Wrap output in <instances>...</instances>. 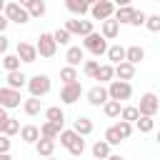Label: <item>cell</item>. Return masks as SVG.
Wrapping results in <instances>:
<instances>
[{
  "label": "cell",
  "instance_id": "14",
  "mask_svg": "<svg viewBox=\"0 0 160 160\" xmlns=\"http://www.w3.org/2000/svg\"><path fill=\"white\" fill-rule=\"evenodd\" d=\"M65 60H68V65L78 68V65H80V62L85 60V48H78V45L68 48V52H65Z\"/></svg>",
  "mask_w": 160,
  "mask_h": 160
},
{
  "label": "cell",
  "instance_id": "4",
  "mask_svg": "<svg viewBox=\"0 0 160 160\" xmlns=\"http://www.w3.org/2000/svg\"><path fill=\"white\" fill-rule=\"evenodd\" d=\"M108 92H110V100H130V95H132V85L128 82V80H112L110 85H108Z\"/></svg>",
  "mask_w": 160,
  "mask_h": 160
},
{
  "label": "cell",
  "instance_id": "18",
  "mask_svg": "<svg viewBox=\"0 0 160 160\" xmlns=\"http://www.w3.org/2000/svg\"><path fill=\"white\" fill-rule=\"evenodd\" d=\"M65 8L72 15H78V18H82L85 12H90V2L88 0H65Z\"/></svg>",
  "mask_w": 160,
  "mask_h": 160
},
{
  "label": "cell",
  "instance_id": "6",
  "mask_svg": "<svg viewBox=\"0 0 160 160\" xmlns=\"http://www.w3.org/2000/svg\"><path fill=\"white\" fill-rule=\"evenodd\" d=\"M90 15L95 20H110V18H115V2L112 0H98L90 8Z\"/></svg>",
  "mask_w": 160,
  "mask_h": 160
},
{
  "label": "cell",
  "instance_id": "7",
  "mask_svg": "<svg viewBox=\"0 0 160 160\" xmlns=\"http://www.w3.org/2000/svg\"><path fill=\"white\" fill-rule=\"evenodd\" d=\"M140 115H148V118H155V112L160 110V98L155 95V92H145L142 98H140Z\"/></svg>",
  "mask_w": 160,
  "mask_h": 160
},
{
  "label": "cell",
  "instance_id": "24",
  "mask_svg": "<svg viewBox=\"0 0 160 160\" xmlns=\"http://www.w3.org/2000/svg\"><path fill=\"white\" fill-rule=\"evenodd\" d=\"M112 78H115V65H112V62L100 65V70H98L95 80H100V85H102V82H112Z\"/></svg>",
  "mask_w": 160,
  "mask_h": 160
},
{
  "label": "cell",
  "instance_id": "54",
  "mask_svg": "<svg viewBox=\"0 0 160 160\" xmlns=\"http://www.w3.org/2000/svg\"><path fill=\"white\" fill-rule=\"evenodd\" d=\"M92 160H95V158H92Z\"/></svg>",
  "mask_w": 160,
  "mask_h": 160
},
{
  "label": "cell",
  "instance_id": "27",
  "mask_svg": "<svg viewBox=\"0 0 160 160\" xmlns=\"http://www.w3.org/2000/svg\"><path fill=\"white\" fill-rule=\"evenodd\" d=\"M122 108H125V105H120V100H108V102L102 105V112H105L108 118H120V115H122Z\"/></svg>",
  "mask_w": 160,
  "mask_h": 160
},
{
  "label": "cell",
  "instance_id": "49",
  "mask_svg": "<svg viewBox=\"0 0 160 160\" xmlns=\"http://www.w3.org/2000/svg\"><path fill=\"white\" fill-rule=\"evenodd\" d=\"M0 160H12V158H10V152H0Z\"/></svg>",
  "mask_w": 160,
  "mask_h": 160
},
{
  "label": "cell",
  "instance_id": "23",
  "mask_svg": "<svg viewBox=\"0 0 160 160\" xmlns=\"http://www.w3.org/2000/svg\"><path fill=\"white\" fill-rule=\"evenodd\" d=\"M132 18H135V8H130V5H125V8H118V10H115V20H118L120 25H130V22H132Z\"/></svg>",
  "mask_w": 160,
  "mask_h": 160
},
{
  "label": "cell",
  "instance_id": "8",
  "mask_svg": "<svg viewBox=\"0 0 160 160\" xmlns=\"http://www.w3.org/2000/svg\"><path fill=\"white\" fill-rule=\"evenodd\" d=\"M20 90H15V88H8V85H2L0 88V105L5 108V110H10V108H18L20 105Z\"/></svg>",
  "mask_w": 160,
  "mask_h": 160
},
{
  "label": "cell",
  "instance_id": "48",
  "mask_svg": "<svg viewBox=\"0 0 160 160\" xmlns=\"http://www.w3.org/2000/svg\"><path fill=\"white\" fill-rule=\"evenodd\" d=\"M112 2H115V5H118V8H125V5H130V2H132V0H112Z\"/></svg>",
  "mask_w": 160,
  "mask_h": 160
},
{
  "label": "cell",
  "instance_id": "37",
  "mask_svg": "<svg viewBox=\"0 0 160 160\" xmlns=\"http://www.w3.org/2000/svg\"><path fill=\"white\" fill-rule=\"evenodd\" d=\"M98 70H100V62H98V60H85V62H82V72H85L88 78H95Z\"/></svg>",
  "mask_w": 160,
  "mask_h": 160
},
{
  "label": "cell",
  "instance_id": "17",
  "mask_svg": "<svg viewBox=\"0 0 160 160\" xmlns=\"http://www.w3.org/2000/svg\"><path fill=\"white\" fill-rule=\"evenodd\" d=\"M40 132H42V138H48V140H58V138H60V132H62V125L45 120V122L40 125Z\"/></svg>",
  "mask_w": 160,
  "mask_h": 160
},
{
  "label": "cell",
  "instance_id": "12",
  "mask_svg": "<svg viewBox=\"0 0 160 160\" xmlns=\"http://www.w3.org/2000/svg\"><path fill=\"white\" fill-rule=\"evenodd\" d=\"M18 55L22 62H35L38 60V45H30V42H18Z\"/></svg>",
  "mask_w": 160,
  "mask_h": 160
},
{
  "label": "cell",
  "instance_id": "52",
  "mask_svg": "<svg viewBox=\"0 0 160 160\" xmlns=\"http://www.w3.org/2000/svg\"><path fill=\"white\" fill-rule=\"evenodd\" d=\"M158 145H160V132H158Z\"/></svg>",
  "mask_w": 160,
  "mask_h": 160
},
{
  "label": "cell",
  "instance_id": "22",
  "mask_svg": "<svg viewBox=\"0 0 160 160\" xmlns=\"http://www.w3.org/2000/svg\"><path fill=\"white\" fill-rule=\"evenodd\" d=\"M35 150H38V155H42V158H52V152H55V140L40 138V140L35 142Z\"/></svg>",
  "mask_w": 160,
  "mask_h": 160
},
{
  "label": "cell",
  "instance_id": "20",
  "mask_svg": "<svg viewBox=\"0 0 160 160\" xmlns=\"http://www.w3.org/2000/svg\"><path fill=\"white\" fill-rule=\"evenodd\" d=\"M20 138H22L25 142H32V145H35V142L42 138V132H40V128H38V125H22Z\"/></svg>",
  "mask_w": 160,
  "mask_h": 160
},
{
  "label": "cell",
  "instance_id": "50",
  "mask_svg": "<svg viewBox=\"0 0 160 160\" xmlns=\"http://www.w3.org/2000/svg\"><path fill=\"white\" fill-rule=\"evenodd\" d=\"M108 160H125V158H122V155H110Z\"/></svg>",
  "mask_w": 160,
  "mask_h": 160
},
{
  "label": "cell",
  "instance_id": "5",
  "mask_svg": "<svg viewBox=\"0 0 160 160\" xmlns=\"http://www.w3.org/2000/svg\"><path fill=\"white\" fill-rule=\"evenodd\" d=\"M35 45H38L40 58H52L55 50H58V42H55V35L52 32H40V38H38Z\"/></svg>",
  "mask_w": 160,
  "mask_h": 160
},
{
  "label": "cell",
  "instance_id": "28",
  "mask_svg": "<svg viewBox=\"0 0 160 160\" xmlns=\"http://www.w3.org/2000/svg\"><path fill=\"white\" fill-rule=\"evenodd\" d=\"M72 130H75L78 135H82V138L90 135V132H92V120H90V118H78L75 125H72Z\"/></svg>",
  "mask_w": 160,
  "mask_h": 160
},
{
  "label": "cell",
  "instance_id": "47",
  "mask_svg": "<svg viewBox=\"0 0 160 160\" xmlns=\"http://www.w3.org/2000/svg\"><path fill=\"white\" fill-rule=\"evenodd\" d=\"M8 22H10V20H8V18H5V15H2V18H0V30H2V32H5V30H8Z\"/></svg>",
  "mask_w": 160,
  "mask_h": 160
},
{
  "label": "cell",
  "instance_id": "55",
  "mask_svg": "<svg viewBox=\"0 0 160 160\" xmlns=\"http://www.w3.org/2000/svg\"><path fill=\"white\" fill-rule=\"evenodd\" d=\"M158 2H160V0H158Z\"/></svg>",
  "mask_w": 160,
  "mask_h": 160
},
{
  "label": "cell",
  "instance_id": "9",
  "mask_svg": "<svg viewBox=\"0 0 160 160\" xmlns=\"http://www.w3.org/2000/svg\"><path fill=\"white\" fill-rule=\"evenodd\" d=\"M80 95H82V85H80V82H68V85H62V90H60V100H62L65 105L78 102Z\"/></svg>",
  "mask_w": 160,
  "mask_h": 160
},
{
  "label": "cell",
  "instance_id": "31",
  "mask_svg": "<svg viewBox=\"0 0 160 160\" xmlns=\"http://www.w3.org/2000/svg\"><path fill=\"white\" fill-rule=\"evenodd\" d=\"M20 130H22V128H20V122H18L15 118H8V120L0 125V132H2V135H8V138H10V135H15V132H20Z\"/></svg>",
  "mask_w": 160,
  "mask_h": 160
},
{
  "label": "cell",
  "instance_id": "16",
  "mask_svg": "<svg viewBox=\"0 0 160 160\" xmlns=\"http://www.w3.org/2000/svg\"><path fill=\"white\" fill-rule=\"evenodd\" d=\"M115 78H118V80H128V82H130V80L135 78V65H132V62H128V60H125V62H120V65H115Z\"/></svg>",
  "mask_w": 160,
  "mask_h": 160
},
{
  "label": "cell",
  "instance_id": "39",
  "mask_svg": "<svg viewBox=\"0 0 160 160\" xmlns=\"http://www.w3.org/2000/svg\"><path fill=\"white\" fill-rule=\"evenodd\" d=\"M115 128H118V132L122 135V140H128V138L132 135V122H128V120H120Z\"/></svg>",
  "mask_w": 160,
  "mask_h": 160
},
{
  "label": "cell",
  "instance_id": "36",
  "mask_svg": "<svg viewBox=\"0 0 160 160\" xmlns=\"http://www.w3.org/2000/svg\"><path fill=\"white\" fill-rule=\"evenodd\" d=\"M52 35H55V42H58V45H68V42H70V38H72V32H70L68 28H58Z\"/></svg>",
  "mask_w": 160,
  "mask_h": 160
},
{
  "label": "cell",
  "instance_id": "32",
  "mask_svg": "<svg viewBox=\"0 0 160 160\" xmlns=\"http://www.w3.org/2000/svg\"><path fill=\"white\" fill-rule=\"evenodd\" d=\"M142 58H145V50H142L140 45H130V48H128V62L138 65V62H140Z\"/></svg>",
  "mask_w": 160,
  "mask_h": 160
},
{
  "label": "cell",
  "instance_id": "53",
  "mask_svg": "<svg viewBox=\"0 0 160 160\" xmlns=\"http://www.w3.org/2000/svg\"><path fill=\"white\" fill-rule=\"evenodd\" d=\"M45 160H55V158H45Z\"/></svg>",
  "mask_w": 160,
  "mask_h": 160
},
{
  "label": "cell",
  "instance_id": "41",
  "mask_svg": "<svg viewBox=\"0 0 160 160\" xmlns=\"http://www.w3.org/2000/svg\"><path fill=\"white\" fill-rule=\"evenodd\" d=\"M145 28H148L150 32H160V15H148Z\"/></svg>",
  "mask_w": 160,
  "mask_h": 160
},
{
  "label": "cell",
  "instance_id": "15",
  "mask_svg": "<svg viewBox=\"0 0 160 160\" xmlns=\"http://www.w3.org/2000/svg\"><path fill=\"white\" fill-rule=\"evenodd\" d=\"M108 60H110L112 65L125 62V60H128V48H122V45H110V50H108Z\"/></svg>",
  "mask_w": 160,
  "mask_h": 160
},
{
  "label": "cell",
  "instance_id": "43",
  "mask_svg": "<svg viewBox=\"0 0 160 160\" xmlns=\"http://www.w3.org/2000/svg\"><path fill=\"white\" fill-rule=\"evenodd\" d=\"M145 22H148V12H142V10H135V18H132V22H130V25L140 28V25H145Z\"/></svg>",
  "mask_w": 160,
  "mask_h": 160
},
{
  "label": "cell",
  "instance_id": "1",
  "mask_svg": "<svg viewBox=\"0 0 160 160\" xmlns=\"http://www.w3.org/2000/svg\"><path fill=\"white\" fill-rule=\"evenodd\" d=\"M82 48L88 50V52H92L95 58H100V55H108V38L102 35V32H92V35H88V38H82Z\"/></svg>",
  "mask_w": 160,
  "mask_h": 160
},
{
  "label": "cell",
  "instance_id": "11",
  "mask_svg": "<svg viewBox=\"0 0 160 160\" xmlns=\"http://www.w3.org/2000/svg\"><path fill=\"white\" fill-rule=\"evenodd\" d=\"M108 100H110V92H108V88H105V85H95V88H90V90H88V102H90V105L100 108V105H105Z\"/></svg>",
  "mask_w": 160,
  "mask_h": 160
},
{
  "label": "cell",
  "instance_id": "34",
  "mask_svg": "<svg viewBox=\"0 0 160 160\" xmlns=\"http://www.w3.org/2000/svg\"><path fill=\"white\" fill-rule=\"evenodd\" d=\"M135 128H138L140 132H152V130H155V120L148 118V115H140V120L135 122Z\"/></svg>",
  "mask_w": 160,
  "mask_h": 160
},
{
  "label": "cell",
  "instance_id": "29",
  "mask_svg": "<svg viewBox=\"0 0 160 160\" xmlns=\"http://www.w3.org/2000/svg\"><path fill=\"white\" fill-rule=\"evenodd\" d=\"M45 120H50V122H58V125H62V122H65V112H62V108H58V105L48 108V110H45Z\"/></svg>",
  "mask_w": 160,
  "mask_h": 160
},
{
  "label": "cell",
  "instance_id": "44",
  "mask_svg": "<svg viewBox=\"0 0 160 160\" xmlns=\"http://www.w3.org/2000/svg\"><path fill=\"white\" fill-rule=\"evenodd\" d=\"M0 152H10V138L8 135L0 138Z\"/></svg>",
  "mask_w": 160,
  "mask_h": 160
},
{
  "label": "cell",
  "instance_id": "46",
  "mask_svg": "<svg viewBox=\"0 0 160 160\" xmlns=\"http://www.w3.org/2000/svg\"><path fill=\"white\" fill-rule=\"evenodd\" d=\"M18 2H20V5H22V8H28V10H30V8H32V5H35V2H38V0H18Z\"/></svg>",
  "mask_w": 160,
  "mask_h": 160
},
{
  "label": "cell",
  "instance_id": "33",
  "mask_svg": "<svg viewBox=\"0 0 160 160\" xmlns=\"http://www.w3.org/2000/svg\"><path fill=\"white\" fill-rule=\"evenodd\" d=\"M60 80L68 85V82H78V68H72V65H65L62 70H60Z\"/></svg>",
  "mask_w": 160,
  "mask_h": 160
},
{
  "label": "cell",
  "instance_id": "35",
  "mask_svg": "<svg viewBox=\"0 0 160 160\" xmlns=\"http://www.w3.org/2000/svg\"><path fill=\"white\" fill-rule=\"evenodd\" d=\"M78 138H80V135H78L75 130H62V132H60V145L70 150V148H72V142H75Z\"/></svg>",
  "mask_w": 160,
  "mask_h": 160
},
{
  "label": "cell",
  "instance_id": "25",
  "mask_svg": "<svg viewBox=\"0 0 160 160\" xmlns=\"http://www.w3.org/2000/svg\"><path fill=\"white\" fill-rule=\"evenodd\" d=\"M22 110H25V115H30V118H32V115H40V110H42V100L30 95V98L22 102Z\"/></svg>",
  "mask_w": 160,
  "mask_h": 160
},
{
  "label": "cell",
  "instance_id": "3",
  "mask_svg": "<svg viewBox=\"0 0 160 160\" xmlns=\"http://www.w3.org/2000/svg\"><path fill=\"white\" fill-rule=\"evenodd\" d=\"M50 88H52V82H50V78L48 75H32L30 78V82H28V90H30V95L32 98H42V95H48L50 92Z\"/></svg>",
  "mask_w": 160,
  "mask_h": 160
},
{
  "label": "cell",
  "instance_id": "30",
  "mask_svg": "<svg viewBox=\"0 0 160 160\" xmlns=\"http://www.w3.org/2000/svg\"><path fill=\"white\" fill-rule=\"evenodd\" d=\"M120 120L138 122V120H140V108H138V105H125V108H122V115H120Z\"/></svg>",
  "mask_w": 160,
  "mask_h": 160
},
{
  "label": "cell",
  "instance_id": "45",
  "mask_svg": "<svg viewBox=\"0 0 160 160\" xmlns=\"http://www.w3.org/2000/svg\"><path fill=\"white\" fill-rule=\"evenodd\" d=\"M8 45H10V42H8V38L2 35V38H0V50H2V55H8Z\"/></svg>",
  "mask_w": 160,
  "mask_h": 160
},
{
  "label": "cell",
  "instance_id": "21",
  "mask_svg": "<svg viewBox=\"0 0 160 160\" xmlns=\"http://www.w3.org/2000/svg\"><path fill=\"white\" fill-rule=\"evenodd\" d=\"M110 148H112V145H110L108 140H98V142L92 145V158H95V160H108V158L112 155Z\"/></svg>",
  "mask_w": 160,
  "mask_h": 160
},
{
  "label": "cell",
  "instance_id": "13",
  "mask_svg": "<svg viewBox=\"0 0 160 160\" xmlns=\"http://www.w3.org/2000/svg\"><path fill=\"white\" fill-rule=\"evenodd\" d=\"M28 82H30V78H28L25 72H20V70H15V72H8V75H5V85H8V88L22 90Z\"/></svg>",
  "mask_w": 160,
  "mask_h": 160
},
{
  "label": "cell",
  "instance_id": "42",
  "mask_svg": "<svg viewBox=\"0 0 160 160\" xmlns=\"http://www.w3.org/2000/svg\"><path fill=\"white\" fill-rule=\"evenodd\" d=\"M42 15H45V2L38 0V2L30 8V18H42Z\"/></svg>",
  "mask_w": 160,
  "mask_h": 160
},
{
  "label": "cell",
  "instance_id": "26",
  "mask_svg": "<svg viewBox=\"0 0 160 160\" xmlns=\"http://www.w3.org/2000/svg\"><path fill=\"white\" fill-rule=\"evenodd\" d=\"M20 62H22V60H20L18 52H15V55H10V52L2 55V68H5V72H15V70H20Z\"/></svg>",
  "mask_w": 160,
  "mask_h": 160
},
{
  "label": "cell",
  "instance_id": "10",
  "mask_svg": "<svg viewBox=\"0 0 160 160\" xmlns=\"http://www.w3.org/2000/svg\"><path fill=\"white\" fill-rule=\"evenodd\" d=\"M65 28H68L72 35H80V38H88V35L95 32V30H92V20H68Z\"/></svg>",
  "mask_w": 160,
  "mask_h": 160
},
{
  "label": "cell",
  "instance_id": "19",
  "mask_svg": "<svg viewBox=\"0 0 160 160\" xmlns=\"http://www.w3.org/2000/svg\"><path fill=\"white\" fill-rule=\"evenodd\" d=\"M100 32H102L108 40H115V38H118V32H120V22H118L115 18H110V20H102V28H100Z\"/></svg>",
  "mask_w": 160,
  "mask_h": 160
},
{
  "label": "cell",
  "instance_id": "38",
  "mask_svg": "<svg viewBox=\"0 0 160 160\" xmlns=\"http://www.w3.org/2000/svg\"><path fill=\"white\" fill-rule=\"evenodd\" d=\"M105 140H108L110 145H120V142H122V135H120V132H118V128L112 125V128H108V130H105Z\"/></svg>",
  "mask_w": 160,
  "mask_h": 160
},
{
  "label": "cell",
  "instance_id": "51",
  "mask_svg": "<svg viewBox=\"0 0 160 160\" xmlns=\"http://www.w3.org/2000/svg\"><path fill=\"white\" fill-rule=\"evenodd\" d=\"M88 2H90V8H92V5H95V2H98V0H88Z\"/></svg>",
  "mask_w": 160,
  "mask_h": 160
},
{
  "label": "cell",
  "instance_id": "2",
  "mask_svg": "<svg viewBox=\"0 0 160 160\" xmlns=\"http://www.w3.org/2000/svg\"><path fill=\"white\" fill-rule=\"evenodd\" d=\"M2 12H5V18H8L10 22H18V25H22V22L32 20V18H30V10H28V8H22L18 0H15V2H5Z\"/></svg>",
  "mask_w": 160,
  "mask_h": 160
},
{
  "label": "cell",
  "instance_id": "40",
  "mask_svg": "<svg viewBox=\"0 0 160 160\" xmlns=\"http://www.w3.org/2000/svg\"><path fill=\"white\" fill-rule=\"evenodd\" d=\"M82 152H85V140H82V135H80V138L72 142V148H70V155H72V158H80Z\"/></svg>",
  "mask_w": 160,
  "mask_h": 160
}]
</instances>
